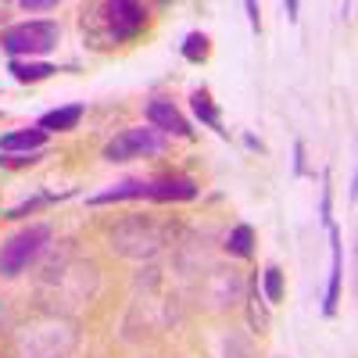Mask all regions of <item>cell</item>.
I'll list each match as a JSON object with an SVG mask.
<instances>
[{
  "mask_svg": "<svg viewBox=\"0 0 358 358\" xmlns=\"http://www.w3.org/2000/svg\"><path fill=\"white\" fill-rule=\"evenodd\" d=\"M147 25V8L133 4V0H108V4L86 8L83 11V33L90 36L94 47H115L140 36Z\"/></svg>",
  "mask_w": 358,
  "mask_h": 358,
  "instance_id": "1",
  "label": "cell"
},
{
  "mask_svg": "<svg viewBox=\"0 0 358 358\" xmlns=\"http://www.w3.org/2000/svg\"><path fill=\"white\" fill-rule=\"evenodd\" d=\"M76 344V334L69 322H57V319H47V322H33L18 334V355L22 358H62L69 348Z\"/></svg>",
  "mask_w": 358,
  "mask_h": 358,
  "instance_id": "2",
  "label": "cell"
},
{
  "mask_svg": "<svg viewBox=\"0 0 358 358\" xmlns=\"http://www.w3.org/2000/svg\"><path fill=\"white\" fill-rule=\"evenodd\" d=\"M162 244H165V233L143 215H129L111 229V248L122 258H136V262L151 258V255L162 251Z\"/></svg>",
  "mask_w": 358,
  "mask_h": 358,
  "instance_id": "3",
  "label": "cell"
},
{
  "mask_svg": "<svg viewBox=\"0 0 358 358\" xmlns=\"http://www.w3.org/2000/svg\"><path fill=\"white\" fill-rule=\"evenodd\" d=\"M0 47L11 57H33V54H47L57 47V25L54 22H22L0 33Z\"/></svg>",
  "mask_w": 358,
  "mask_h": 358,
  "instance_id": "4",
  "label": "cell"
},
{
  "mask_svg": "<svg viewBox=\"0 0 358 358\" xmlns=\"http://www.w3.org/2000/svg\"><path fill=\"white\" fill-rule=\"evenodd\" d=\"M50 241V226H29L22 233H15L11 241L0 248V276H18L22 268L33 262Z\"/></svg>",
  "mask_w": 358,
  "mask_h": 358,
  "instance_id": "5",
  "label": "cell"
},
{
  "mask_svg": "<svg viewBox=\"0 0 358 358\" xmlns=\"http://www.w3.org/2000/svg\"><path fill=\"white\" fill-rule=\"evenodd\" d=\"M165 147V136L158 129H126L118 133L108 147H104V158L108 162H129V158H143V155H158Z\"/></svg>",
  "mask_w": 358,
  "mask_h": 358,
  "instance_id": "6",
  "label": "cell"
},
{
  "mask_svg": "<svg viewBox=\"0 0 358 358\" xmlns=\"http://www.w3.org/2000/svg\"><path fill=\"white\" fill-rule=\"evenodd\" d=\"M147 122H151L158 133H172V136H183V140L194 136L190 122L176 111V104H172V101H162V97L147 104Z\"/></svg>",
  "mask_w": 358,
  "mask_h": 358,
  "instance_id": "7",
  "label": "cell"
},
{
  "mask_svg": "<svg viewBox=\"0 0 358 358\" xmlns=\"http://www.w3.org/2000/svg\"><path fill=\"white\" fill-rule=\"evenodd\" d=\"M197 183L190 176H162L147 183V201H194Z\"/></svg>",
  "mask_w": 358,
  "mask_h": 358,
  "instance_id": "8",
  "label": "cell"
},
{
  "mask_svg": "<svg viewBox=\"0 0 358 358\" xmlns=\"http://www.w3.org/2000/svg\"><path fill=\"white\" fill-rule=\"evenodd\" d=\"M330 229V251H334V265H330V287H326V297H322V312L334 315L337 312V301H341V229L334 222H326Z\"/></svg>",
  "mask_w": 358,
  "mask_h": 358,
  "instance_id": "9",
  "label": "cell"
},
{
  "mask_svg": "<svg viewBox=\"0 0 358 358\" xmlns=\"http://www.w3.org/2000/svg\"><path fill=\"white\" fill-rule=\"evenodd\" d=\"M47 143V133L43 129H18V133H8L0 136V155H40V147Z\"/></svg>",
  "mask_w": 358,
  "mask_h": 358,
  "instance_id": "10",
  "label": "cell"
},
{
  "mask_svg": "<svg viewBox=\"0 0 358 358\" xmlns=\"http://www.w3.org/2000/svg\"><path fill=\"white\" fill-rule=\"evenodd\" d=\"M79 118H83V104H69V108L47 111L36 122V129H43V133H69V129L79 126Z\"/></svg>",
  "mask_w": 358,
  "mask_h": 358,
  "instance_id": "11",
  "label": "cell"
},
{
  "mask_svg": "<svg viewBox=\"0 0 358 358\" xmlns=\"http://www.w3.org/2000/svg\"><path fill=\"white\" fill-rule=\"evenodd\" d=\"M190 104H194V115L201 118L208 129H215L219 136H226V129H222V115H219V108H215V101H212V94H208V90H197V94L190 97Z\"/></svg>",
  "mask_w": 358,
  "mask_h": 358,
  "instance_id": "12",
  "label": "cell"
},
{
  "mask_svg": "<svg viewBox=\"0 0 358 358\" xmlns=\"http://www.w3.org/2000/svg\"><path fill=\"white\" fill-rule=\"evenodd\" d=\"M133 197H147V183L143 179H126V183H118L97 197H90V204H111V201H133Z\"/></svg>",
  "mask_w": 358,
  "mask_h": 358,
  "instance_id": "13",
  "label": "cell"
},
{
  "mask_svg": "<svg viewBox=\"0 0 358 358\" xmlns=\"http://www.w3.org/2000/svg\"><path fill=\"white\" fill-rule=\"evenodd\" d=\"M8 72H11L18 83H40V79H47V76H50V72H57V69H54V65H47V62H22V57H11Z\"/></svg>",
  "mask_w": 358,
  "mask_h": 358,
  "instance_id": "14",
  "label": "cell"
},
{
  "mask_svg": "<svg viewBox=\"0 0 358 358\" xmlns=\"http://www.w3.org/2000/svg\"><path fill=\"white\" fill-rule=\"evenodd\" d=\"M226 251L236 255V258H251V255H255V229L241 222V226L226 236Z\"/></svg>",
  "mask_w": 358,
  "mask_h": 358,
  "instance_id": "15",
  "label": "cell"
},
{
  "mask_svg": "<svg viewBox=\"0 0 358 358\" xmlns=\"http://www.w3.org/2000/svg\"><path fill=\"white\" fill-rule=\"evenodd\" d=\"M208 50H212V47H208V36H204V33H190V36L183 40V57H187V62H194V65L204 62Z\"/></svg>",
  "mask_w": 358,
  "mask_h": 358,
  "instance_id": "16",
  "label": "cell"
},
{
  "mask_svg": "<svg viewBox=\"0 0 358 358\" xmlns=\"http://www.w3.org/2000/svg\"><path fill=\"white\" fill-rule=\"evenodd\" d=\"M248 301H251V326H255V330L258 334H265L268 330V312H265V297H262V290H258V283L251 287V294H248Z\"/></svg>",
  "mask_w": 358,
  "mask_h": 358,
  "instance_id": "17",
  "label": "cell"
},
{
  "mask_svg": "<svg viewBox=\"0 0 358 358\" xmlns=\"http://www.w3.org/2000/svg\"><path fill=\"white\" fill-rule=\"evenodd\" d=\"M262 297H265L268 305H276L280 297H283V273H280L276 265L265 268V290H262Z\"/></svg>",
  "mask_w": 358,
  "mask_h": 358,
  "instance_id": "18",
  "label": "cell"
},
{
  "mask_svg": "<svg viewBox=\"0 0 358 358\" xmlns=\"http://www.w3.org/2000/svg\"><path fill=\"white\" fill-rule=\"evenodd\" d=\"M22 11H54V0H22Z\"/></svg>",
  "mask_w": 358,
  "mask_h": 358,
  "instance_id": "19",
  "label": "cell"
},
{
  "mask_svg": "<svg viewBox=\"0 0 358 358\" xmlns=\"http://www.w3.org/2000/svg\"><path fill=\"white\" fill-rule=\"evenodd\" d=\"M294 172L305 176V143H294Z\"/></svg>",
  "mask_w": 358,
  "mask_h": 358,
  "instance_id": "20",
  "label": "cell"
},
{
  "mask_svg": "<svg viewBox=\"0 0 358 358\" xmlns=\"http://www.w3.org/2000/svg\"><path fill=\"white\" fill-rule=\"evenodd\" d=\"M244 8H248V15H251V25L258 29V25H262V18H258V15H262V11H258V4H255V0H248Z\"/></svg>",
  "mask_w": 358,
  "mask_h": 358,
  "instance_id": "21",
  "label": "cell"
}]
</instances>
